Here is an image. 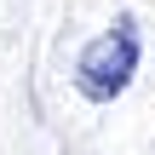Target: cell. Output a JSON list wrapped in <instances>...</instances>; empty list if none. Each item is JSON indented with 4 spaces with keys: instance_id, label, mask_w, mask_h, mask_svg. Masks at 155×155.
<instances>
[{
    "instance_id": "1",
    "label": "cell",
    "mask_w": 155,
    "mask_h": 155,
    "mask_svg": "<svg viewBox=\"0 0 155 155\" xmlns=\"http://www.w3.org/2000/svg\"><path fill=\"white\" fill-rule=\"evenodd\" d=\"M138 52H144V40H138V23L121 12L81 58H75V92L86 98V104H109V98H121L127 86H132V75H138Z\"/></svg>"
}]
</instances>
